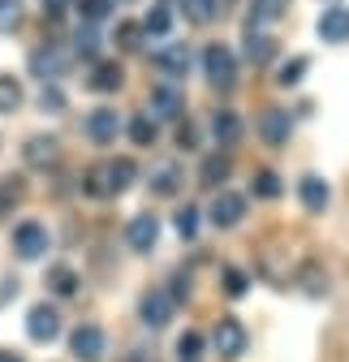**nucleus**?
Returning <instances> with one entry per match:
<instances>
[{"label": "nucleus", "mask_w": 349, "mask_h": 362, "mask_svg": "<svg viewBox=\"0 0 349 362\" xmlns=\"http://www.w3.org/2000/svg\"><path fill=\"white\" fill-rule=\"evenodd\" d=\"M129 181H134V164H129V160H104L100 168L86 173V194L112 199V194L129 190Z\"/></svg>", "instance_id": "f257e3e1"}, {"label": "nucleus", "mask_w": 349, "mask_h": 362, "mask_svg": "<svg viewBox=\"0 0 349 362\" xmlns=\"http://www.w3.org/2000/svg\"><path fill=\"white\" fill-rule=\"evenodd\" d=\"M203 74H207L211 86H220V90H229V86L237 82V61H233V52L225 48V43H207V52H203Z\"/></svg>", "instance_id": "f03ea898"}, {"label": "nucleus", "mask_w": 349, "mask_h": 362, "mask_svg": "<svg viewBox=\"0 0 349 362\" xmlns=\"http://www.w3.org/2000/svg\"><path fill=\"white\" fill-rule=\"evenodd\" d=\"M246 328H242V320H233V315H225V320L220 324H215V332H211V345H215V354H220V358H242L246 354Z\"/></svg>", "instance_id": "7ed1b4c3"}, {"label": "nucleus", "mask_w": 349, "mask_h": 362, "mask_svg": "<svg viewBox=\"0 0 349 362\" xmlns=\"http://www.w3.org/2000/svg\"><path fill=\"white\" fill-rule=\"evenodd\" d=\"M52 246V238H48V229L43 224H35V220H26V224H18L13 229V250H18V259H43V250Z\"/></svg>", "instance_id": "20e7f679"}, {"label": "nucleus", "mask_w": 349, "mask_h": 362, "mask_svg": "<svg viewBox=\"0 0 349 362\" xmlns=\"http://www.w3.org/2000/svg\"><path fill=\"white\" fill-rule=\"evenodd\" d=\"M104 328H95V324H82V328H73V337H69V354L78 358V362H100L104 358Z\"/></svg>", "instance_id": "39448f33"}, {"label": "nucleus", "mask_w": 349, "mask_h": 362, "mask_svg": "<svg viewBox=\"0 0 349 362\" xmlns=\"http://www.w3.org/2000/svg\"><path fill=\"white\" fill-rule=\"evenodd\" d=\"M242 216H246V199L233 194V190H220V194L211 199V207H207V220L215 224V229H233Z\"/></svg>", "instance_id": "423d86ee"}, {"label": "nucleus", "mask_w": 349, "mask_h": 362, "mask_svg": "<svg viewBox=\"0 0 349 362\" xmlns=\"http://www.w3.org/2000/svg\"><path fill=\"white\" fill-rule=\"evenodd\" d=\"M172 306H177V302H172L168 289H147L143 302H138V315H143L147 328H164V324L172 320Z\"/></svg>", "instance_id": "0eeeda50"}, {"label": "nucleus", "mask_w": 349, "mask_h": 362, "mask_svg": "<svg viewBox=\"0 0 349 362\" xmlns=\"http://www.w3.org/2000/svg\"><path fill=\"white\" fill-rule=\"evenodd\" d=\"M151 61H155V69L164 78H186L190 74V48L186 43H160Z\"/></svg>", "instance_id": "6e6552de"}, {"label": "nucleus", "mask_w": 349, "mask_h": 362, "mask_svg": "<svg viewBox=\"0 0 349 362\" xmlns=\"http://www.w3.org/2000/svg\"><path fill=\"white\" fill-rule=\"evenodd\" d=\"M26 337L39 341V345L57 341V337H61V315H57L52 306H35V310L26 315Z\"/></svg>", "instance_id": "1a4fd4ad"}, {"label": "nucleus", "mask_w": 349, "mask_h": 362, "mask_svg": "<svg viewBox=\"0 0 349 362\" xmlns=\"http://www.w3.org/2000/svg\"><path fill=\"white\" fill-rule=\"evenodd\" d=\"M151 112L155 117H164V121H182V112H186V95L172 82H160L155 90H151Z\"/></svg>", "instance_id": "9d476101"}, {"label": "nucleus", "mask_w": 349, "mask_h": 362, "mask_svg": "<svg viewBox=\"0 0 349 362\" xmlns=\"http://www.w3.org/2000/svg\"><path fill=\"white\" fill-rule=\"evenodd\" d=\"M125 242L134 246V250H155V242H160V220L151 216V211H143V216H134L129 220V229H125Z\"/></svg>", "instance_id": "9b49d317"}, {"label": "nucleus", "mask_w": 349, "mask_h": 362, "mask_svg": "<svg viewBox=\"0 0 349 362\" xmlns=\"http://www.w3.org/2000/svg\"><path fill=\"white\" fill-rule=\"evenodd\" d=\"M315 30H319L324 43H349V9H345V5L324 9L319 22H315Z\"/></svg>", "instance_id": "f8f14e48"}, {"label": "nucleus", "mask_w": 349, "mask_h": 362, "mask_svg": "<svg viewBox=\"0 0 349 362\" xmlns=\"http://www.w3.org/2000/svg\"><path fill=\"white\" fill-rule=\"evenodd\" d=\"M117 134H121L117 108H95L91 117H86V139L91 143H117Z\"/></svg>", "instance_id": "ddd939ff"}, {"label": "nucleus", "mask_w": 349, "mask_h": 362, "mask_svg": "<svg viewBox=\"0 0 349 362\" xmlns=\"http://www.w3.org/2000/svg\"><path fill=\"white\" fill-rule=\"evenodd\" d=\"M289 129H293V121H289L285 108H268L264 117H259V134H264L268 147H285L289 143Z\"/></svg>", "instance_id": "4468645a"}, {"label": "nucleus", "mask_w": 349, "mask_h": 362, "mask_svg": "<svg viewBox=\"0 0 349 362\" xmlns=\"http://www.w3.org/2000/svg\"><path fill=\"white\" fill-rule=\"evenodd\" d=\"M30 74L35 78H43V82H57L61 74H65V52L61 48H39V52H30Z\"/></svg>", "instance_id": "2eb2a0df"}, {"label": "nucleus", "mask_w": 349, "mask_h": 362, "mask_svg": "<svg viewBox=\"0 0 349 362\" xmlns=\"http://www.w3.org/2000/svg\"><path fill=\"white\" fill-rule=\"evenodd\" d=\"M297 194H302V207H307V211H315V216H319V211L328 207V199H332L328 181H324V177H315V173L297 181Z\"/></svg>", "instance_id": "dca6fc26"}, {"label": "nucleus", "mask_w": 349, "mask_h": 362, "mask_svg": "<svg viewBox=\"0 0 349 362\" xmlns=\"http://www.w3.org/2000/svg\"><path fill=\"white\" fill-rule=\"evenodd\" d=\"M57 156H61L57 139H43V134H35V139L22 147V160H26L30 168H48V164H57Z\"/></svg>", "instance_id": "f3484780"}, {"label": "nucleus", "mask_w": 349, "mask_h": 362, "mask_svg": "<svg viewBox=\"0 0 349 362\" xmlns=\"http://www.w3.org/2000/svg\"><path fill=\"white\" fill-rule=\"evenodd\" d=\"M211 134H215V143H220V147H233L242 139V117L229 112V108H220V112L211 117Z\"/></svg>", "instance_id": "a211bd4d"}, {"label": "nucleus", "mask_w": 349, "mask_h": 362, "mask_svg": "<svg viewBox=\"0 0 349 362\" xmlns=\"http://www.w3.org/2000/svg\"><path fill=\"white\" fill-rule=\"evenodd\" d=\"M121 82H125L121 65H117V61H100V65L91 69V82H86V86H91V90H100V95H108V90H117Z\"/></svg>", "instance_id": "6ab92c4d"}, {"label": "nucleus", "mask_w": 349, "mask_h": 362, "mask_svg": "<svg viewBox=\"0 0 349 362\" xmlns=\"http://www.w3.org/2000/svg\"><path fill=\"white\" fill-rule=\"evenodd\" d=\"M272 57H276V39L250 30V35H246V61H250V65H268Z\"/></svg>", "instance_id": "aec40b11"}, {"label": "nucleus", "mask_w": 349, "mask_h": 362, "mask_svg": "<svg viewBox=\"0 0 349 362\" xmlns=\"http://www.w3.org/2000/svg\"><path fill=\"white\" fill-rule=\"evenodd\" d=\"M48 289H52L57 298H73V293H78V272L65 267V263L48 267Z\"/></svg>", "instance_id": "412c9836"}, {"label": "nucleus", "mask_w": 349, "mask_h": 362, "mask_svg": "<svg viewBox=\"0 0 349 362\" xmlns=\"http://www.w3.org/2000/svg\"><path fill=\"white\" fill-rule=\"evenodd\" d=\"M151 190L164 194V199L177 194V190H182V173H177V164H160V168L151 173Z\"/></svg>", "instance_id": "4be33fe9"}, {"label": "nucleus", "mask_w": 349, "mask_h": 362, "mask_svg": "<svg viewBox=\"0 0 349 362\" xmlns=\"http://www.w3.org/2000/svg\"><path fill=\"white\" fill-rule=\"evenodd\" d=\"M22 108V82L18 78H9V74H0V112H18Z\"/></svg>", "instance_id": "5701e85b"}, {"label": "nucleus", "mask_w": 349, "mask_h": 362, "mask_svg": "<svg viewBox=\"0 0 349 362\" xmlns=\"http://www.w3.org/2000/svg\"><path fill=\"white\" fill-rule=\"evenodd\" d=\"M229 177V156H207L203 168H199V181L203 186H220V181Z\"/></svg>", "instance_id": "b1692460"}, {"label": "nucleus", "mask_w": 349, "mask_h": 362, "mask_svg": "<svg viewBox=\"0 0 349 362\" xmlns=\"http://www.w3.org/2000/svg\"><path fill=\"white\" fill-rule=\"evenodd\" d=\"M280 13H285V0H254L250 5V30L264 26V22H276Z\"/></svg>", "instance_id": "393cba45"}, {"label": "nucleus", "mask_w": 349, "mask_h": 362, "mask_svg": "<svg viewBox=\"0 0 349 362\" xmlns=\"http://www.w3.org/2000/svg\"><path fill=\"white\" fill-rule=\"evenodd\" d=\"M215 13H220V0H186V18H190L194 26L215 22Z\"/></svg>", "instance_id": "a878e982"}, {"label": "nucleus", "mask_w": 349, "mask_h": 362, "mask_svg": "<svg viewBox=\"0 0 349 362\" xmlns=\"http://www.w3.org/2000/svg\"><path fill=\"white\" fill-rule=\"evenodd\" d=\"M129 139H134V147H151L155 143V121L143 112V117H134L129 121Z\"/></svg>", "instance_id": "bb28decb"}, {"label": "nucleus", "mask_w": 349, "mask_h": 362, "mask_svg": "<svg viewBox=\"0 0 349 362\" xmlns=\"http://www.w3.org/2000/svg\"><path fill=\"white\" fill-rule=\"evenodd\" d=\"M108 9H112V0H78V13L86 26H100L108 18Z\"/></svg>", "instance_id": "cd10ccee"}, {"label": "nucleus", "mask_w": 349, "mask_h": 362, "mask_svg": "<svg viewBox=\"0 0 349 362\" xmlns=\"http://www.w3.org/2000/svg\"><path fill=\"white\" fill-rule=\"evenodd\" d=\"M280 190H285V186H280V177H276L272 168L254 173V194H259V199H280Z\"/></svg>", "instance_id": "c85d7f7f"}, {"label": "nucleus", "mask_w": 349, "mask_h": 362, "mask_svg": "<svg viewBox=\"0 0 349 362\" xmlns=\"http://www.w3.org/2000/svg\"><path fill=\"white\" fill-rule=\"evenodd\" d=\"M307 69H311V61H307V57H293V61H285V65H280L276 82H280V86H297V82H302V74H307Z\"/></svg>", "instance_id": "c756f323"}, {"label": "nucleus", "mask_w": 349, "mask_h": 362, "mask_svg": "<svg viewBox=\"0 0 349 362\" xmlns=\"http://www.w3.org/2000/svg\"><path fill=\"white\" fill-rule=\"evenodd\" d=\"M73 48H78V57H95V52H100V35H95V26H78Z\"/></svg>", "instance_id": "7c9ffc66"}, {"label": "nucleus", "mask_w": 349, "mask_h": 362, "mask_svg": "<svg viewBox=\"0 0 349 362\" xmlns=\"http://www.w3.org/2000/svg\"><path fill=\"white\" fill-rule=\"evenodd\" d=\"M168 26H172V13H168L164 5L143 18V35H168Z\"/></svg>", "instance_id": "2f4dec72"}, {"label": "nucleus", "mask_w": 349, "mask_h": 362, "mask_svg": "<svg viewBox=\"0 0 349 362\" xmlns=\"http://www.w3.org/2000/svg\"><path fill=\"white\" fill-rule=\"evenodd\" d=\"M199 354H203V337H199V332H186V337L177 341V358H182V362H199Z\"/></svg>", "instance_id": "473e14b6"}, {"label": "nucleus", "mask_w": 349, "mask_h": 362, "mask_svg": "<svg viewBox=\"0 0 349 362\" xmlns=\"http://www.w3.org/2000/svg\"><path fill=\"white\" fill-rule=\"evenodd\" d=\"M18 22H22V5H18V0H0V35L13 30Z\"/></svg>", "instance_id": "72a5a7b5"}, {"label": "nucleus", "mask_w": 349, "mask_h": 362, "mask_svg": "<svg viewBox=\"0 0 349 362\" xmlns=\"http://www.w3.org/2000/svg\"><path fill=\"white\" fill-rule=\"evenodd\" d=\"M172 224H177V233H182L186 242H190V238L199 233V211H194V207H182V211H177V220H172Z\"/></svg>", "instance_id": "f704fd0d"}, {"label": "nucleus", "mask_w": 349, "mask_h": 362, "mask_svg": "<svg viewBox=\"0 0 349 362\" xmlns=\"http://www.w3.org/2000/svg\"><path fill=\"white\" fill-rule=\"evenodd\" d=\"M220 281H225V293H229V298H242L246 285H250V281H246V272H237V267H225V276H220Z\"/></svg>", "instance_id": "c9c22d12"}, {"label": "nucleus", "mask_w": 349, "mask_h": 362, "mask_svg": "<svg viewBox=\"0 0 349 362\" xmlns=\"http://www.w3.org/2000/svg\"><path fill=\"white\" fill-rule=\"evenodd\" d=\"M39 108H43V112H61V108H65V95H61L57 86L43 82V90H39Z\"/></svg>", "instance_id": "e433bc0d"}, {"label": "nucleus", "mask_w": 349, "mask_h": 362, "mask_svg": "<svg viewBox=\"0 0 349 362\" xmlns=\"http://www.w3.org/2000/svg\"><path fill=\"white\" fill-rule=\"evenodd\" d=\"M302 281H307V293H324L328 289V276H319V267H307V276H302Z\"/></svg>", "instance_id": "4c0bfd02"}, {"label": "nucleus", "mask_w": 349, "mask_h": 362, "mask_svg": "<svg viewBox=\"0 0 349 362\" xmlns=\"http://www.w3.org/2000/svg\"><path fill=\"white\" fill-rule=\"evenodd\" d=\"M138 35H143V26H121V30H117L121 48H138Z\"/></svg>", "instance_id": "58836bf2"}, {"label": "nucleus", "mask_w": 349, "mask_h": 362, "mask_svg": "<svg viewBox=\"0 0 349 362\" xmlns=\"http://www.w3.org/2000/svg\"><path fill=\"white\" fill-rule=\"evenodd\" d=\"M177 143H182V147H186V151H190V147H194V143H199V129H194V125H190V121H186V125H182V129H177Z\"/></svg>", "instance_id": "ea45409f"}, {"label": "nucleus", "mask_w": 349, "mask_h": 362, "mask_svg": "<svg viewBox=\"0 0 349 362\" xmlns=\"http://www.w3.org/2000/svg\"><path fill=\"white\" fill-rule=\"evenodd\" d=\"M43 13H52V18L65 13V0H43Z\"/></svg>", "instance_id": "a19ab883"}, {"label": "nucleus", "mask_w": 349, "mask_h": 362, "mask_svg": "<svg viewBox=\"0 0 349 362\" xmlns=\"http://www.w3.org/2000/svg\"><path fill=\"white\" fill-rule=\"evenodd\" d=\"M121 362H151V354H147V349H134V354H125Z\"/></svg>", "instance_id": "79ce46f5"}, {"label": "nucleus", "mask_w": 349, "mask_h": 362, "mask_svg": "<svg viewBox=\"0 0 349 362\" xmlns=\"http://www.w3.org/2000/svg\"><path fill=\"white\" fill-rule=\"evenodd\" d=\"M0 362H22L18 354H5V349H0Z\"/></svg>", "instance_id": "37998d69"}]
</instances>
